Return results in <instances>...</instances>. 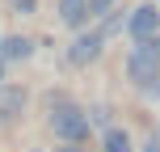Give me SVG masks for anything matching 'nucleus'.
Listing matches in <instances>:
<instances>
[{"label": "nucleus", "mask_w": 160, "mask_h": 152, "mask_svg": "<svg viewBox=\"0 0 160 152\" xmlns=\"http://www.w3.org/2000/svg\"><path fill=\"white\" fill-rule=\"evenodd\" d=\"M34 152H42V148H34Z\"/></svg>", "instance_id": "4468645a"}, {"label": "nucleus", "mask_w": 160, "mask_h": 152, "mask_svg": "<svg viewBox=\"0 0 160 152\" xmlns=\"http://www.w3.org/2000/svg\"><path fill=\"white\" fill-rule=\"evenodd\" d=\"M110 4H114V0H88V8H93V17H97V13H110Z\"/></svg>", "instance_id": "9d476101"}, {"label": "nucleus", "mask_w": 160, "mask_h": 152, "mask_svg": "<svg viewBox=\"0 0 160 152\" xmlns=\"http://www.w3.org/2000/svg\"><path fill=\"white\" fill-rule=\"evenodd\" d=\"M101 152H131V135L122 127H105V139H101Z\"/></svg>", "instance_id": "6e6552de"}, {"label": "nucleus", "mask_w": 160, "mask_h": 152, "mask_svg": "<svg viewBox=\"0 0 160 152\" xmlns=\"http://www.w3.org/2000/svg\"><path fill=\"white\" fill-rule=\"evenodd\" d=\"M88 17H93L88 0H59V21H63L68 30H84Z\"/></svg>", "instance_id": "39448f33"}, {"label": "nucleus", "mask_w": 160, "mask_h": 152, "mask_svg": "<svg viewBox=\"0 0 160 152\" xmlns=\"http://www.w3.org/2000/svg\"><path fill=\"white\" fill-rule=\"evenodd\" d=\"M101 47H105V38H101L97 30H88V34H76V38H72V47H68V64H76V68L93 64V59L101 55Z\"/></svg>", "instance_id": "20e7f679"}, {"label": "nucleus", "mask_w": 160, "mask_h": 152, "mask_svg": "<svg viewBox=\"0 0 160 152\" xmlns=\"http://www.w3.org/2000/svg\"><path fill=\"white\" fill-rule=\"evenodd\" d=\"M127 76H131V85H135L143 97H160V34L131 47Z\"/></svg>", "instance_id": "f257e3e1"}, {"label": "nucleus", "mask_w": 160, "mask_h": 152, "mask_svg": "<svg viewBox=\"0 0 160 152\" xmlns=\"http://www.w3.org/2000/svg\"><path fill=\"white\" fill-rule=\"evenodd\" d=\"M0 80H4V64H0Z\"/></svg>", "instance_id": "ddd939ff"}, {"label": "nucleus", "mask_w": 160, "mask_h": 152, "mask_svg": "<svg viewBox=\"0 0 160 152\" xmlns=\"http://www.w3.org/2000/svg\"><path fill=\"white\" fill-rule=\"evenodd\" d=\"M21 110H25V93L17 85H4L0 80V123H13Z\"/></svg>", "instance_id": "423d86ee"}, {"label": "nucleus", "mask_w": 160, "mask_h": 152, "mask_svg": "<svg viewBox=\"0 0 160 152\" xmlns=\"http://www.w3.org/2000/svg\"><path fill=\"white\" fill-rule=\"evenodd\" d=\"M47 127L55 131L63 144H84V139H88V127H93V118H88V110H80L76 102H51V110H47Z\"/></svg>", "instance_id": "f03ea898"}, {"label": "nucleus", "mask_w": 160, "mask_h": 152, "mask_svg": "<svg viewBox=\"0 0 160 152\" xmlns=\"http://www.w3.org/2000/svg\"><path fill=\"white\" fill-rule=\"evenodd\" d=\"M127 34H131L135 42L156 38V34H160V8H156V4H139V8H131V17H127Z\"/></svg>", "instance_id": "7ed1b4c3"}, {"label": "nucleus", "mask_w": 160, "mask_h": 152, "mask_svg": "<svg viewBox=\"0 0 160 152\" xmlns=\"http://www.w3.org/2000/svg\"><path fill=\"white\" fill-rule=\"evenodd\" d=\"M63 152H80V148H76V144H68V148H63Z\"/></svg>", "instance_id": "f8f14e48"}, {"label": "nucleus", "mask_w": 160, "mask_h": 152, "mask_svg": "<svg viewBox=\"0 0 160 152\" xmlns=\"http://www.w3.org/2000/svg\"><path fill=\"white\" fill-rule=\"evenodd\" d=\"M30 55H34V42L21 38V34H13V38L0 42V59H30Z\"/></svg>", "instance_id": "0eeeda50"}, {"label": "nucleus", "mask_w": 160, "mask_h": 152, "mask_svg": "<svg viewBox=\"0 0 160 152\" xmlns=\"http://www.w3.org/2000/svg\"><path fill=\"white\" fill-rule=\"evenodd\" d=\"M148 152H160V131H152V139H148Z\"/></svg>", "instance_id": "9b49d317"}, {"label": "nucleus", "mask_w": 160, "mask_h": 152, "mask_svg": "<svg viewBox=\"0 0 160 152\" xmlns=\"http://www.w3.org/2000/svg\"><path fill=\"white\" fill-rule=\"evenodd\" d=\"M122 25H127V21H122V13H114V17H105V25H101L97 34H101V38H110V34H118Z\"/></svg>", "instance_id": "1a4fd4ad"}]
</instances>
